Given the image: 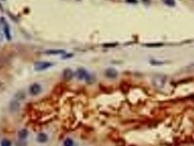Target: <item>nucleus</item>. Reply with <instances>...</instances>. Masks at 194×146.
Returning a JSON list of instances; mask_svg holds the SVG:
<instances>
[{
    "label": "nucleus",
    "instance_id": "20e7f679",
    "mask_svg": "<svg viewBox=\"0 0 194 146\" xmlns=\"http://www.w3.org/2000/svg\"><path fill=\"white\" fill-rule=\"evenodd\" d=\"M1 20H2L1 23L2 24V28H3V32L4 34V36L7 38V39L10 40L11 39V34H10V29L9 24L7 23V22L5 21V19L4 18H2Z\"/></svg>",
    "mask_w": 194,
    "mask_h": 146
},
{
    "label": "nucleus",
    "instance_id": "9b49d317",
    "mask_svg": "<svg viewBox=\"0 0 194 146\" xmlns=\"http://www.w3.org/2000/svg\"><path fill=\"white\" fill-rule=\"evenodd\" d=\"M26 98V94L23 91H18L15 95V99L17 101L23 100Z\"/></svg>",
    "mask_w": 194,
    "mask_h": 146
},
{
    "label": "nucleus",
    "instance_id": "412c9836",
    "mask_svg": "<svg viewBox=\"0 0 194 146\" xmlns=\"http://www.w3.org/2000/svg\"><path fill=\"white\" fill-rule=\"evenodd\" d=\"M0 10H2V7L1 5V4H0Z\"/></svg>",
    "mask_w": 194,
    "mask_h": 146
},
{
    "label": "nucleus",
    "instance_id": "423d86ee",
    "mask_svg": "<svg viewBox=\"0 0 194 146\" xmlns=\"http://www.w3.org/2000/svg\"><path fill=\"white\" fill-rule=\"evenodd\" d=\"M20 106L19 102L14 99V100L11 101L9 104V110L12 113H16L17 111L20 109Z\"/></svg>",
    "mask_w": 194,
    "mask_h": 146
},
{
    "label": "nucleus",
    "instance_id": "6e6552de",
    "mask_svg": "<svg viewBox=\"0 0 194 146\" xmlns=\"http://www.w3.org/2000/svg\"><path fill=\"white\" fill-rule=\"evenodd\" d=\"M44 53L47 55H61L64 54L65 51L63 49H50L44 51Z\"/></svg>",
    "mask_w": 194,
    "mask_h": 146
},
{
    "label": "nucleus",
    "instance_id": "1a4fd4ad",
    "mask_svg": "<svg viewBox=\"0 0 194 146\" xmlns=\"http://www.w3.org/2000/svg\"><path fill=\"white\" fill-rule=\"evenodd\" d=\"M106 77L111 79H114L118 76V72L113 68H108L106 69L105 71Z\"/></svg>",
    "mask_w": 194,
    "mask_h": 146
},
{
    "label": "nucleus",
    "instance_id": "7ed1b4c3",
    "mask_svg": "<svg viewBox=\"0 0 194 146\" xmlns=\"http://www.w3.org/2000/svg\"><path fill=\"white\" fill-rule=\"evenodd\" d=\"M153 84L157 88H161L166 83V77L164 75H157L153 79Z\"/></svg>",
    "mask_w": 194,
    "mask_h": 146
},
{
    "label": "nucleus",
    "instance_id": "2eb2a0df",
    "mask_svg": "<svg viewBox=\"0 0 194 146\" xmlns=\"http://www.w3.org/2000/svg\"><path fill=\"white\" fill-rule=\"evenodd\" d=\"M73 145H74V142L70 138L66 139L65 141H64V146H73Z\"/></svg>",
    "mask_w": 194,
    "mask_h": 146
},
{
    "label": "nucleus",
    "instance_id": "a211bd4d",
    "mask_svg": "<svg viewBox=\"0 0 194 146\" xmlns=\"http://www.w3.org/2000/svg\"><path fill=\"white\" fill-rule=\"evenodd\" d=\"M15 146H27V143L23 141V140H20V141H18L15 144Z\"/></svg>",
    "mask_w": 194,
    "mask_h": 146
},
{
    "label": "nucleus",
    "instance_id": "ddd939ff",
    "mask_svg": "<svg viewBox=\"0 0 194 146\" xmlns=\"http://www.w3.org/2000/svg\"><path fill=\"white\" fill-rule=\"evenodd\" d=\"M8 61V58L7 56L2 55L0 56V67H2Z\"/></svg>",
    "mask_w": 194,
    "mask_h": 146
},
{
    "label": "nucleus",
    "instance_id": "9d476101",
    "mask_svg": "<svg viewBox=\"0 0 194 146\" xmlns=\"http://www.w3.org/2000/svg\"><path fill=\"white\" fill-rule=\"evenodd\" d=\"M36 140L40 143H46L48 140V137L46 134L45 133H40L38 134V136L36 137Z\"/></svg>",
    "mask_w": 194,
    "mask_h": 146
},
{
    "label": "nucleus",
    "instance_id": "f03ea898",
    "mask_svg": "<svg viewBox=\"0 0 194 146\" xmlns=\"http://www.w3.org/2000/svg\"><path fill=\"white\" fill-rule=\"evenodd\" d=\"M53 65L52 63L49 62H37L34 64V67L35 71L40 72L45 70L47 69L50 68V67H52Z\"/></svg>",
    "mask_w": 194,
    "mask_h": 146
},
{
    "label": "nucleus",
    "instance_id": "6ab92c4d",
    "mask_svg": "<svg viewBox=\"0 0 194 146\" xmlns=\"http://www.w3.org/2000/svg\"><path fill=\"white\" fill-rule=\"evenodd\" d=\"M126 2H127L128 3H132V4L137 3V0H126Z\"/></svg>",
    "mask_w": 194,
    "mask_h": 146
},
{
    "label": "nucleus",
    "instance_id": "4468645a",
    "mask_svg": "<svg viewBox=\"0 0 194 146\" xmlns=\"http://www.w3.org/2000/svg\"><path fill=\"white\" fill-rule=\"evenodd\" d=\"M163 2L166 4L167 6L174 7L175 6V1L174 0H162Z\"/></svg>",
    "mask_w": 194,
    "mask_h": 146
},
{
    "label": "nucleus",
    "instance_id": "f8f14e48",
    "mask_svg": "<svg viewBox=\"0 0 194 146\" xmlns=\"http://www.w3.org/2000/svg\"><path fill=\"white\" fill-rule=\"evenodd\" d=\"M28 134H29V132H28V131H27L26 129H20L19 132H18V137L20 138V140H24V139H26L28 136Z\"/></svg>",
    "mask_w": 194,
    "mask_h": 146
},
{
    "label": "nucleus",
    "instance_id": "f3484780",
    "mask_svg": "<svg viewBox=\"0 0 194 146\" xmlns=\"http://www.w3.org/2000/svg\"><path fill=\"white\" fill-rule=\"evenodd\" d=\"M11 142L7 139H4L1 142V146H11Z\"/></svg>",
    "mask_w": 194,
    "mask_h": 146
},
{
    "label": "nucleus",
    "instance_id": "dca6fc26",
    "mask_svg": "<svg viewBox=\"0 0 194 146\" xmlns=\"http://www.w3.org/2000/svg\"><path fill=\"white\" fill-rule=\"evenodd\" d=\"M164 44L162 43H149L148 45H146L147 47L149 48H155V47H160V46H163Z\"/></svg>",
    "mask_w": 194,
    "mask_h": 146
},
{
    "label": "nucleus",
    "instance_id": "aec40b11",
    "mask_svg": "<svg viewBox=\"0 0 194 146\" xmlns=\"http://www.w3.org/2000/svg\"><path fill=\"white\" fill-rule=\"evenodd\" d=\"M66 56H63L62 58H69V57H72V54H67L66 55Z\"/></svg>",
    "mask_w": 194,
    "mask_h": 146
},
{
    "label": "nucleus",
    "instance_id": "0eeeda50",
    "mask_svg": "<svg viewBox=\"0 0 194 146\" xmlns=\"http://www.w3.org/2000/svg\"><path fill=\"white\" fill-rule=\"evenodd\" d=\"M73 77H74V72L71 69L66 68L64 70V72H63L64 79H65L66 80H70L72 79Z\"/></svg>",
    "mask_w": 194,
    "mask_h": 146
},
{
    "label": "nucleus",
    "instance_id": "f257e3e1",
    "mask_svg": "<svg viewBox=\"0 0 194 146\" xmlns=\"http://www.w3.org/2000/svg\"><path fill=\"white\" fill-rule=\"evenodd\" d=\"M76 76L77 78L80 80H85L88 83H91L92 81V76L89 74L87 70L83 68H79L76 72Z\"/></svg>",
    "mask_w": 194,
    "mask_h": 146
},
{
    "label": "nucleus",
    "instance_id": "39448f33",
    "mask_svg": "<svg viewBox=\"0 0 194 146\" xmlns=\"http://www.w3.org/2000/svg\"><path fill=\"white\" fill-rule=\"evenodd\" d=\"M29 91V94L32 96H36V95H38L41 92V91H42V87H41V85L39 83H34L30 85Z\"/></svg>",
    "mask_w": 194,
    "mask_h": 146
}]
</instances>
